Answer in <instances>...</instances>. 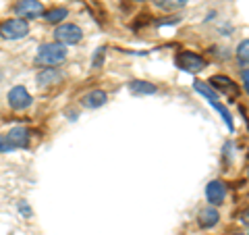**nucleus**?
I'll list each match as a JSON object with an SVG mask.
<instances>
[{"mask_svg":"<svg viewBox=\"0 0 249 235\" xmlns=\"http://www.w3.org/2000/svg\"><path fill=\"white\" fill-rule=\"evenodd\" d=\"M67 60V46L58 42H46L37 48L36 62L44 67H58Z\"/></svg>","mask_w":249,"mask_h":235,"instance_id":"f257e3e1","label":"nucleus"},{"mask_svg":"<svg viewBox=\"0 0 249 235\" xmlns=\"http://www.w3.org/2000/svg\"><path fill=\"white\" fill-rule=\"evenodd\" d=\"M29 34V23L25 19H6L0 23V36L4 40H21Z\"/></svg>","mask_w":249,"mask_h":235,"instance_id":"f03ea898","label":"nucleus"},{"mask_svg":"<svg viewBox=\"0 0 249 235\" xmlns=\"http://www.w3.org/2000/svg\"><path fill=\"white\" fill-rule=\"evenodd\" d=\"M175 62H177V67L181 69V71H185V73H199V71H204L206 69V60L201 59L199 54L189 52V50L178 52L175 57Z\"/></svg>","mask_w":249,"mask_h":235,"instance_id":"7ed1b4c3","label":"nucleus"},{"mask_svg":"<svg viewBox=\"0 0 249 235\" xmlns=\"http://www.w3.org/2000/svg\"><path fill=\"white\" fill-rule=\"evenodd\" d=\"M54 38H56L58 44H79L83 40V31L79 25H75V23H62L54 29Z\"/></svg>","mask_w":249,"mask_h":235,"instance_id":"20e7f679","label":"nucleus"},{"mask_svg":"<svg viewBox=\"0 0 249 235\" xmlns=\"http://www.w3.org/2000/svg\"><path fill=\"white\" fill-rule=\"evenodd\" d=\"M6 100H9V106L13 111H25V108H29L31 102H34V98H31V94L25 90V85H15V88H11L9 94H6Z\"/></svg>","mask_w":249,"mask_h":235,"instance_id":"39448f33","label":"nucleus"},{"mask_svg":"<svg viewBox=\"0 0 249 235\" xmlns=\"http://www.w3.org/2000/svg\"><path fill=\"white\" fill-rule=\"evenodd\" d=\"M15 13L19 15V19H37L44 15V4L40 0H19L15 4Z\"/></svg>","mask_w":249,"mask_h":235,"instance_id":"423d86ee","label":"nucleus"},{"mask_svg":"<svg viewBox=\"0 0 249 235\" xmlns=\"http://www.w3.org/2000/svg\"><path fill=\"white\" fill-rule=\"evenodd\" d=\"M4 136H6V142H9V146L15 152V150H23V148L29 146L31 133L27 127H13V129H9V133H4Z\"/></svg>","mask_w":249,"mask_h":235,"instance_id":"0eeeda50","label":"nucleus"},{"mask_svg":"<svg viewBox=\"0 0 249 235\" xmlns=\"http://www.w3.org/2000/svg\"><path fill=\"white\" fill-rule=\"evenodd\" d=\"M224 198H227V185H224L222 181L214 179V181H210L206 185V200L210 202V206L224 204Z\"/></svg>","mask_w":249,"mask_h":235,"instance_id":"6e6552de","label":"nucleus"},{"mask_svg":"<svg viewBox=\"0 0 249 235\" xmlns=\"http://www.w3.org/2000/svg\"><path fill=\"white\" fill-rule=\"evenodd\" d=\"M220 221V213L216 210V206H204L197 213V225L201 229H212Z\"/></svg>","mask_w":249,"mask_h":235,"instance_id":"1a4fd4ad","label":"nucleus"},{"mask_svg":"<svg viewBox=\"0 0 249 235\" xmlns=\"http://www.w3.org/2000/svg\"><path fill=\"white\" fill-rule=\"evenodd\" d=\"M210 85H214V88L220 90L224 96H237L239 94V85L231 79L227 75H214L212 79H210Z\"/></svg>","mask_w":249,"mask_h":235,"instance_id":"9d476101","label":"nucleus"},{"mask_svg":"<svg viewBox=\"0 0 249 235\" xmlns=\"http://www.w3.org/2000/svg\"><path fill=\"white\" fill-rule=\"evenodd\" d=\"M106 102H108V96H106L104 90H91L81 98V104L85 108H100V106H104Z\"/></svg>","mask_w":249,"mask_h":235,"instance_id":"9b49d317","label":"nucleus"},{"mask_svg":"<svg viewBox=\"0 0 249 235\" xmlns=\"http://www.w3.org/2000/svg\"><path fill=\"white\" fill-rule=\"evenodd\" d=\"M60 79H62V75H60L58 69H42L36 77V81L40 88H52V85H56Z\"/></svg>","mask_w":249,"mask_h":235,"instance_id":"f8f14e48","label":"nucleus"},{"mask_svg":"<svg viewBox=\"0 0 249 235\" xmlns=\"http://www.w3.org/2000/svg\"><path fill=\"white\" fill-rule=\"evenodd\" d=\"M187 2L189 0H154V6L164 13H175V11H181Z\"/></svg>","mask_w":249,"mask_h":235,"instance_id":"ddd939ff","label":"nucleus"},{"mask_svg":"<svg viewBox=\"0 0 249 235\" xmlns=\"http://www.w3.org/2000/svg\"><path fill=\"white\" fill-rule=\"evenodd\" d=\"M42 17L46 23H60L62 19L69 17V9H65V6H54L50 11H44Z\"/></svg>","mask_w":249,"mask_h":235,"instance_id":"4468645a","label":"nucleus"},{"mask_svg":"<svg viewBox=\"0 0 249 235\" xmlns=\"http://www.w3.org/2000/svg\"><path fill=\"white\" fill-rule=\"evenodd\" d=\"M129 90L133 92V94H156L158 92V88H156L154 83H150V81H142V79H133L129 83Z\"/></svg>","mask_w":249,"mask_h":235,"instance_id":"2eb2a0df","label":"nucleus"},{"mask_svg":"<svg viewBox=\"0 0 249 235\" xmlns=\"http://www.w3.org/2000/svg\"><path fill=\"white\" fill-rule=\"evenodd\" d=\"M210 104H212L214 108L218 113H220V117H222V121L227 123V127H229V131H235V125H232V117H231V113L227 111V108H224L220 102H218V100H210Z\"/></svg>","mask_w":249,"mask_h":235,"instance_id":"dca6fc26","label":"nucleus"},{"mask_svg":"<svg viewBox=\"0 0 249 235\" xmlns=\"http://www.w3.org/2000/svg\"><path fill=\"white\" fill-rule=\"evenodd\" d=\"M193 88H196V92H199L201 96L208 98V100H218V94L204 81H193Z\"/></svg>","mask_w":249,"mask_h":235,"instance_id":"f3484780","label":"nucleus"},{"mask_svg":"<svg viewBox=\"0 0 249 235\" xmlns=\"http://www.w3.org/2000/svg\"><path fill=\"white\" fill-rule=\"evenodd\" d=\"M237 60H239V65H249V40L239 42V46H237Z\"/></svg>","mask_w":249,"mask_h":235,"instance_id":"a211bd4d","label":"nucleus"},{"mask_svg":"<svg viewBox=\"0 0 249 235\" xmlns=\"http://www.w3.org/2000/svg\"><path fill=\"white\" fill-rule=\"evenodd\" d=\"M104 59H106V48L100 46V48L93 52V59H91V69H102L104 65Z\"/></svg>","mask_w":249,"mask_h":235,"instance_id":"6ab92c4d","label":"nucleus"},{"mask_svg":"<svg viewBox=\"0 0 249 235\" xmlns=\"http://www.w3.org/2000/svg\"><path fill=\"white\" fill-rule=\"evenodd\" d=\"M243 85H245V92L249 94V69L243 71Z\"/></svg>","mask_w":249,"mask_h":235,"instance_id":"aec40b11","label":"nucleus"},{"mask_svg":"<svg viewBox=\"0 0 249 235\" xmlns=\"http://www.w3.org/2000/svg\"><path fill=\"white\" fill-rule=\"evenodd\" d=\"M19 210H21V215H31V210H29V206L27 204H23V202H21V204H19Z\"/></svg>","mask_w":249,"mask_h":235,"instance_id":"412c9836","label":"nucleus"},{"mask_svg":"<svg viewBox=\"0 0 249 235\" xmlns=\"http://www.w3.org/2000/svg\"><path fill=\"white\" fill-rule=\"evenodd\" d=\"M241 221H243L245 225H249V210H247V213H243V215H241Z\"/></svg>","mask_w":249,"mask_h":235,"instance_id":"4be33fe9","label":"nucleus"},{"mask_svg":"<svg viewBox=\"0 0 249 235\" xmlns=\"http://www.w3.org/2000/svg\"><path fill=\"white\" fill-rule=\"evenodd\" d=\"M232 235H245V233H232Z\"/></svg>","mask_w":249,"mask_h":235,"instance_id":"5701e85b","label":"nucleus"},{"mask_svg":"<svg viewBox=\"0 0 249 235\" xmlns=\"http://www.w3.org/2000/svg\"><path fill=\"white\" fill-rule=\"evenodd\" d=\"M135 2H142V0H135Z\"/></svg>","mask_w":249,"mask_h":235,"instance_id":"b1692460","label":"nucleus"}]
</instances>
